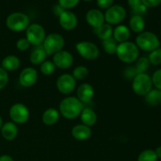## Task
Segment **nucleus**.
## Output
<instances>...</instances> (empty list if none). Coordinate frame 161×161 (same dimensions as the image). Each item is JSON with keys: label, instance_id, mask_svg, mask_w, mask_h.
<instances>
[{"label": "nucleus", "instance_id": "10", "mask_svg": "<svg viewBox=\"0 0 161 161\" xmlns=\"http://www.w3.org/2000/svg\"><path fill=\"white\" fill-rule=\"evenodd\" d=\"M9 117L15 124H25L29 119L28 108L24 104H14L9 109Z\"/></svg>", "mask_w": 161, "mask_h": 161}, {"label": "nucleus", "instance_id": "15", "mask_svg": "<svg viewBox=\"0 0 161 161\" xmlns=\"http://www.w3.org/2000/svg\"><path fill=\"white\" fill-rule=\"evenodd\" d=\"M86 20L90 26L97 28L105 23V15L99 9H90L86 14Z\"/></svg>", "mask_w": 161, "mask_h": 161}, {"label": "nucleus", "instance_id": "35", "mask_svg": "<svg viewBox=\"0 0 161 161\" xmlns=\"http://www.w3.org/2000/svg\"><path fill=\"white\" fill-rule=\"evenodd\" d=\"M151 78H152L153 85L157 90L161 91V69L156 71Z\"/></svg>", "mask_w": 161, "mask_h": 161}, {"label": "nucleus", "instance_id": "34", "mask_svg": "<svg viewBox=\"0 0 161 161\" xmlns=\"http://www.w3.org/2000/svg\"><path fill=\"white\" fill-rule=\"evenodd\" d=\"M80 3V0H58V4L64 9H72Z\"/></svg>", "mask_w": 161, "mask_h": 161}, {"label": "nucleus", "instance_id": "7", "mask_svg": "<svg viewBox=\"0 0 161 161\" xmlns=\"http://www.w3.org/2000/svg\"><path fill=\"white\" fill-rule=\"evenodd\" d=\"M26 38L31 45L40 46L46 38L43 27L39 24L30 25L26 29Z\"/></svg>", "mask_w": 161, "mask_h": 161}, {"label": "nucleus", "instance_id": "23", "mask_svg": "<svg viewBox=\"0 0 161 161\" xmlns=\"http://www.w3.org/2000/svg\"><path fill=\"white\" fill-rule=\"evenodd\" d=\"M20 61L15 55H9L2 61V68L7 71H15L20 67Z\"/></svg>", "mask_w": 161, "mask_h": 161}, {"label": "nucleus", "instance_id": "36", "mask_svg": "<svg viewBox=\"0 0 161 161\" xmlns=\"http://www.w3.org/2000/svg\"><path fill=\"white\" fill-rule=\"evenodd\" d=\"M9 81V75L7 72L0 67V90L3 89Z\"/></svg>", "mask_w": 161, "mask_h": 161}, {"label": "nucleus", "instance_id": "26", "mask_svg": "<svg viewBox=\"0 0 161 161\" xmlns=\"http://www.w3.org/2000/svg\"><path fill=\"white\" fill-rule=\"evenodd\" d=\"M146 102L151 106H157L161 104V91L157 89L151 90L146 96Z\"/></svg>", "mask_w": 161, "mask_h": 161}, {"label": "nucleus", "instance_id": "11", "mask_svg": "<svg viewBox=\"0 0 161 161\" xmlns=\"http://www.w3.org/2000/svg\"><path fill=\"white\" fill-rule=\"evenodd\" d=\"M75 84L76 81L75 78L70 74H63L57 80V87L63 94H71L75 90Z\"/></svg>", "mask_w": 161, "mask_h": 161}, {"label": "nucleus", "instance_id": "25", "mask_svg": "<svg viewBox=\"0 0 161 161\" xmlns=\"http://www.w3.org/2000/svg\"><path fill=\"white\" fill-rule=\"evenodd\" d=\"M47 54L46 53L45 50L42 47H39L37 48L34 49L30 55V61L33 64H41L43 61H45L46 58Z\"/></svg>", "mask_w": 161, "mask_h": 161}, {"label": "nucleus", "instance_id": "19", "mask_svg": "<svg viewBox=\"0 0 161 161\" xmlns=\"http://www.w3.org/2000/svg\"><path fill=\"white\" fill-rule=\"evenodd\" d=\"M130 36V28L127 26L124 25H118L116 27L115 29H113V39L117 42H127Z\"/></svg>", "mask_w": 161, "mask_h": 161}, {"label": "nucleus", "instance_id": "40", "mask_svg": "<svg viewBox=\"0 0 161 161\" xmlns=\"http://www.w3.org/2000/svg\"><path fill=\"white\" fill-rule=\"evenodd\" d=\"M64 10H66V9H63V8L61 7V6H60L59 4L56 5V6H53V14H56V15L58 16V17H59V16L61 15V14H62V13L64 12Z\"/></svg>", "mask_w": 161, "mask_h": 161}, {"label": "nucleus", "instance_id": "39", "mask_svg": "<svg viewBox=\"0 0 161 161\" xmlns=\"http://www.w3.org/2000/svg\"><path fill=\"white\" fill-rule=\"evenodd\" d=\"M142 3L146 8H153L159 6L161 3V0H141Z\"/></svg>", "mask_w": 161, "mask_h": 161}, {"label": "nucleus", "instance_id": "41", "mask_svg": "<svg viewBox=\"0 0 161 161\" xmlns=\"http://www.w3.org/2000/svg\"><path fill=\"white\" fill-rule=\"evenodd\" d=\"M0 161H14V159L9 155H3L0 157Z\"/></svg>", "mask_w": 161, "mask_h": 161}, {"label": "nucleus", "instance_id": "33", "mask_svg": "<svg viewBox=\"0 0 161 161\" xmlns=\"http://www.w3.org/2000/svg\"><path fill=\"white\" fill-rule=\"evenodd\" d=\"M129 6L136 13L146 12L147 8L142 3L141 0H127Z\"/></svg>", "mask_w": 161, "mask_h": 161}, {"label": "nucleus", "instance_id": "42", "mask_svg": "<svg viewBox=\"0 0 161 161\" xmlns=\"http://www.w3.org/2000/svg\"><path fill=\"white\" fill-rule=\"evenodd\" d=\"M155 151L156 153V155H157V158L158 159H161V146H159V147H157V149H156Z\"/></svg>", "mask_w": 161, "mask_h": 161}, {"label": "nucleus", "instance_id": "17", "mask_svg": "<svg viewBox=\"0 0 161 161\" xmlns=\"http://www.w3.org/2000/svg\"><path fill=\"white\" fill-rule=\"evenodd\" d=\"M94 94V87L89 83H82L77 89V98L81 102H90Z\"/></svg>", "mask_w": 161, "mask_h": 161}, {"label": "nucleus", "instance_id": "29", "mask_svg": "<svg viewBox=\"0 0 161 161\" xmlns=\"http://www.w3.org/2000/svg\"><path fill=\"white\" fill-rule=\"evenodd\" d=\"M157 155L155 151L153 149H146L139 154L138 161H157Z\"/></svg>", "mask_w": 161, "mask_h": 161}, {"label": "nucleus", "instance_id": "31", "mask_svg": "<svg viewBox=\"0 0 161 161\" xmlns=\"http://www.w3.org/2000/svg\"><path fill=\"white\" fill-rule=\"evenodd\" d=\"M88 75V69L85 66L80 65L77 66L72 72V76L75 78V80H84Z\"/></svg>", "mask_w": 161, "mask_h": 161}, {"label": "nucleus", "instance_id": "4", "mask_svg": "<svg viewBox=\"0 0 161 161\" xmlns=\"http://www.w3.org/2000/svg\"><path fill=\"white\" fill-rule=\"evenodd\" d=\"M6 25L13 31H20L26 30L30 25L29 17L21 12H15L9 14L6 20Z\"/></svg>", "mask_w": 161, "mask_h": 161}, {"label": "nucleus", "instance_id": "13", "mask_svg": "<svg viewBox=\"0 0 161 161\" xmlns=\"http://www.w3.org/2000/svg\"><path fill=\"white\" fill-rule=\"evenodd\" d=\"M38 79V72L35 69L28 67L21 71L19 76V82L25 87H30L36 83Z\"/></svg>", "mask_w": 161, "mask_h": 161}, {"label": "nucleus", "instance_id": "24", "mask_svg": "<svg viewBox=\"0 0 161 161\" xmlns=\"http://www.w3.org/2000/svg\"><path fill=\"white\" fill-rule=\"evenodd\" d=\"M94 33L99 39L103 41L113 37V28L109 24L104 23L99 28H94Z\"/></svg>", "mask_w": 161, "mask_h": 161}, {"label": "nucleus", "instance_id": "5", "mask_svg": "<svg viewBox=\"0 0 161 161\" xmlns=\"http://www.w3.org/2000/svg\"><path fill=\"white\" fill-rule=\"evenodd\" d=\"M152 78L146 73H138L134 77L132 89L139 96H146L152 90Z\"/></svg>", "mask_w": 161, "mask_h": 161}, {"label": "nucleus", "instance_id": "9", "mask_svg": "<svg viewBox=\"0 0 161 161\" xmlns=\"http://www.w3.org/2000/svg\"><path fill=\"white\" fill-rule=\"evenodd\" d=\"M79 54L86 60H94L98 58L99 49L97 46L89 41H82L75 45Z\"/></svg>", "mask_w": 161, "mask_h": 161}, {"label": "nucleus", "instance_id": "3", "mask_svg": "<svg viewBox=\"0 0 161 161\" xmlns=\"http://www.w3.org/2000/svg\"><path fill=\"white\" fill-rule=\"evenodd\" d=\"M135 44L143 51L151 52L160 47V41L157 35L146 31L138 34L135 39Z\"/></svg>", "mask_w": 161, "mask_h": 161}, {"label": "nucleus", "instance_id": "8", "mask_svg": "<svg viewBox=\"0 0 161 161\" xmlns=\"http://www.w3.org/2000/svg\"><path fill=\"white\" fill-rule=\"evenodd\" d=\"M105 15V20L109 25H118L125 19L127 11L120 5H114L106 9Z\"/></svg>", "mask_w": 161, "mask_h": 161}, {"label": "nucleus", "instance_id": "30", "mask_svg": "<svg viewBox=\"0 0 161 161\" xmlns=\"http://www.w3.org/2000/svg\"><path fill=\"white\" fill-rule=\"evenodd\" d=\"M149 61V64H153L154 66H158L161 64V48L156 49L150 52L148 58Z\"/></svg>", "mask_w": 161, "mask_h": 161}, {"label": "nucleus", "instance_id": "1", "mask_svg": "<svg viewBox=\"0 0 161 161\" xmlns=\"http://www.w3.org/2000/svg\"><path fill=\"white\" fill-rule=\"evenodd\" d=\"M83 109V102L72 96L63 99L59 105V113L68 119H73L80 116Z\"/></svg>", "mask_w": 161, "mask_h": 161}, {"label": "nucleus", "instance_id": "2", "mask_svg": "<svg viewBox=\"0 0 161 161\" xmlns=\"http://www.w3.org/2000/svg\"><path fill=\"white\" fill-rule=\"evenodd\" d=\"M117 58L124 63H132L137 61L139 55V49L133 42H121L116 50Z\"/></svg>", "mask_w": 161, "mask_h": 161}, {"label": "nucleus", "instance_id": "12", "mask_svg": "<svg viewBox=\"0 0 161 161\" xmlns=\"http://www.w3.org/2000/svg\"><path fill=\"white\" fill-rule=\"evenodd\" d=\"M53 63L57 68L61 69H67L72 65L73 56L66 50H62L54 53L53 57Z\"/></svg>", "mask_w": 161, "mask_h": 161}, {"label": "nucleus", "instance_id": "44", "mask_svg": "<svg viewBox=\"0 0 161 161\" xmlns=\"http://www.w3.org/2000/svg\"><path fill=\"white\" fill-rule=\"evenodd\" d=\"M83 1H84V2H91V1H93V0H83Z\"/></svg>", "mask_w": 161, "mask_h": 161}, {"label": "nucleus", "instance_id": "14", "mask_svg": "<svg viewBox=\"0 0 161 161\" xmlns=\"http://www.w3.org/2000/svg\"><path fill=\"white\" fill-rule=\"evenodd\" d=\"M58 17H59L60 25L63 29L71 31L77 26L78 19L76 15L72 11L64 10Z\"/></svg>", "mask_w": 161, "mask_h": 161}, {"label": "nucleus", "instance_id": "43", "mask_svg": "<svg viewBox=\"0 0 161 161\" xmlns=\"http://www.w3.org/2000/svg\"><path fill=\"white\" fill-rule=\"evenodd\" d=\"M3 119H2V117L0 116V130H1L2 127H3Z\"/></svg>", "mask_w": 161, "mask_h": 161}, {"label": "nucleus", "instance_id": "18", "mask_svg": "<svg viewBox=\"0 0 161 161\" xmlns=\"http://www.w3.org/2000/svg\"><path fill=\"white\" fill-rule=\"evenodd\" d=\"M0 131L5 139L7 141H13L17 137V133H18V128L15 123L6 122V124H3V127H2Z\"/></svg>", "mask_w": 161, "mask_h": 161}, {"label": "nucleus", "instance_id": "20", "mask_svg": "<svg viewBox=\"0 0 161 161\" xmlns=\"http://www.w3.org/2000/svg\"><path fill=\"white\" fill-rule=\"evenodd\" d=\"M80 119L83 124L91 127L96 124L97 116L94 110L90 108H83L80 114Z\"/></svg>", "mask_w": 161, "mask_h": 161}, {"label": "nucleus", "instance_id": "16", "mask_svg": "<svg viewBox=\"0 0 161 161\" xmlns=\"http://www.w3.org/2000/svg\"><path fill=\"white\" fill-rule=\"evenodd\" d=\"M92 135L91 128L84 124H77L72 129V135L75 139L79 141H84L88 139Z\"/></svg>", "mask_w": 161, "mask_h": 161}, {"label": "nucleus", "instance_id": "28", "mask_svg": "<svg viewBox=\"0 0 161 161\" xmlns=\"http://www.w3.org/2000/svg\"><path fill=\"white\" fill-rule=\"evenodd\" d=\"M149 61L148 58L146 57H141L138 58L136 61V64H135V71L137 74L138 73H146V70L149 67Z\"/></svg>", "mask_w": 161, "mask_h": 161}, {"label": "nucleus", "instance_id": "38", "mask_svg": "<svg viewBox=\"0 0 161 161\" xmlns=\"http://www.w3.org/2000/svg\"><path fill=\"white\" fill-rule=\"evenodd\" d=\"M114 0H97V5L100 9H107L111 7Z\"/></svg>", "mask_w": 161, "mask_h": 161}, {"label": "nucleus", "instance_id": "45", "mask_svg": "<svg viewBox=\"0 0 161 161\" xmlns=\"http://www.w3.org/2000/svg\"><path fill=\"white\" fill-rule=\"evenodd\" d=\"M160 36H161V31H160Z\"/></svg>", "mask_w": 161, "mask_h": 161}, {"label": "nucleus", "instance_id": "21", "mask_svg": "<svg viewBox=\"0 0 161 161\" xmlns=\"http://www.w3.org/2000/svg\"><path fill=\"white\" fill-rule=\"evenodd\" d=\"M129 26L131 31L135 33H141L144 31L146 27V22L144 18L139 14L132 16L129 20Z\"/></svg>", "mask_w": 161, "mask_h": 161}, {"label": "nucleus", "instance_id": "22", "mask_svg": "<svg viewBox=\"0 0 161 161\" xmlns=\"http://www.w3.org/2000/svg\"><path fill=\"white\" fill-rule=\"evenodd\" d=\"M60 118V113L53 108H48L42 114V120L46 125H53L58 121Z\"/></svg>", "mask_w": 161, "mask_h": 161}, {"label": "nucleus", "instance_id": "37", "mask_svg": "<svg viewBox=\"0 0 161 161\" xmlns=\"http://www.w3.org/2000/svg\"><path fill=\"white\" fill-rule=\"evenodd\" d=\"M30 42L27 39V38H22V39H20L17 42V48L20 51H25V50H27L30 47Z\"/></svg>", "mask_w": 161, "mask_h": 161}, {"label": "nucleus", "instance_id": "27", "mask_svg": "<svg viewBox=\"0 0 161 161\" xmlns=\"http://www.w3.org/2000/svg\"><path fill=\"white\" fill-rule=\"evenodd\" d=\"M118 43L113 37L102 41V47L105 53L108 54H115L117 50Z\"/></svg>", "mask_w": 161, "mask_h": 161}, {"label": "nucleus", "instance_id": "6", "mask_svg": "<svg viewBox=\"0 0 161 161\" xmlns=\"http://www.w3.org/2000/svg\"><path fill=\"white\" fill-rule=\"evenodd\" d=\"M64 46V39L62 36L58 33H51L46 36L42 47L47 55H53L61 51Z\"/></svg>", "mask_w": 161, "mask_h": 161}, {"label": "nucleus", "instance_id": "32", "mask_svg": "<svg viewBox=\"0 0 161 161\" xmlns=\"http://www.w3.org/2000/svg\"><path fill=\"white\" fill-rule=\"evenodd\" d=\"M56 66L53 63V61H45L40 64V71L43 75H50L53 73L55 71Z\"/></svg>", "mask_w": 161, "mask_h": 161}]
</instances>
